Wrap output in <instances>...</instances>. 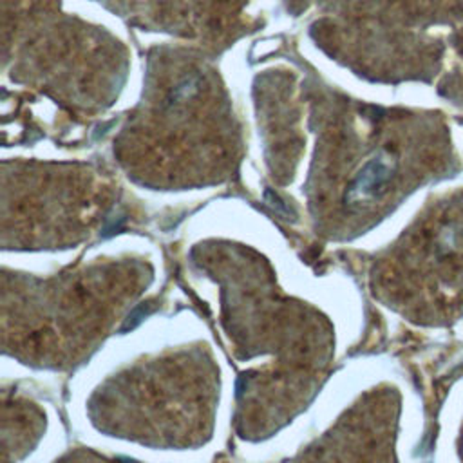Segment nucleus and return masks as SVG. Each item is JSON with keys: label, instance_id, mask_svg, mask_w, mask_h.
I'll return each instance as SVG.
<instances>
[{"label": "nucleus", "instance_id": "f257e3e1", "mask_svg": "<svg viewBox=\"0 0 463 463\" xmlns=\"http://www.w3.org/2000/svg\"><path fill=\"white\" fill-rule=\"evenodd\" d=\"M376 293L421 326L463 318V190L436 199L376 268Z\"/></svg>", "mask_w": 463, "mask_h": 463}, {"label": "nucleus", "instance_id": "f03ea898", "mask_svg": "<svg viewBox=\"0 0 463 463\" xmlns=\"http://www.w3.org/2000/svg\"><path fill=\"white\" fill-rule=\"evenodd\" d=\"M456 452L463 463V423L459 427V432H458V439H456Z\"/></svg>", "mask_w": 463, "mask_h": 463}]
</instances>
